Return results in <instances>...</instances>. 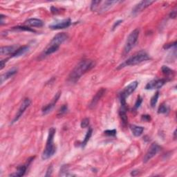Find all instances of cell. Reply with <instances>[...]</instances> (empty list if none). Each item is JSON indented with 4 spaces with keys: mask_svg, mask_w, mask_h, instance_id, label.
I'll use <instances>...</instances> for the list:
<instances>
[{
    "mask_svg": "<svg viewBox=\"0 0 177 177\" xmlns=\"http://www.w3.org/2000/svg\"><path fill=\"white\" fill-rule=\"evenodd\" d=\"M95 65H96V63L91 60L86 59L81 60L70 73L68 78V81L71 83H75L79 80L82 75L87 71L93 69Z\"/></svg>",
    "mask_w": 177,
    "mask_h": 177,
    "instance_id": "1",
    "label": "cell"
},
{
    "mask_svg": "<svg viewBox=\"0 0 177 177\" xmlns=\"http://www.w3.org/2000/svg\"><path fill=\"white\" fill-rule=\"evenodd\" d=\"M55 131H56L55 129L53 127L50 128L49 129L46 147L45 149H44L42 155V158L43 160H46L50 159V158L52 157L55 153L56 148L54 145V143H53V139H54Z\"/></svg>",
    "mask_w": 177,
    "mask_h": 177,
    "instance_id": "2",
    "label": "cell"
},
{
    "mask_svg": "<svg viewBox=\"0 0 177 177\" xmlns=\"http://www.w3.org/2000/svg\"><path fill=\"white\" fill-rule=\"evenodd\" d=\"M150 59V56L146 52L144 51V50H141V51L136 53L134 55H133L132 57H131V58H129L125 62H123L122 64L118 66V69H122L123 67H125V66H127L136 65L144 61L148 60Z\"/></svg>",
    "mask_w": 177,
    "mask_h": 177,
    "instance_id": "3",
    "label": "cell"
},
{
    "mask_svg": "<svg viewBox=\"0 0 177 177\" xmlns=\"http://www.w3.org/2000/svg\"><path fill=\"white\" fill-rule=\"evenodd\" d=\"M139 33H140V31H139L138 28H136V29L133 31L129 35L127 40H126L124 49H123V55H127L128 53L131 51L132 49L134 48L138 41Z\"/></svg>",
    "mask_w": 177,
    "mask_h": 177,
    "instance_id": "4",
    "label": "cell"
},
{
    "mask_svg": "<svg viewBox=\"0 0 177 177\" xmlns=\"http://www.w3.org/2000/svg\"><path fill=\"white\" fill-rule=\"evenodd\" d=\"M160 150V147L157 143H153L151 145L150 147L148 150L147 152L145 154V156L143 159V162L147 163L154 157L156 155L159 153V151Z\"/></svg>",
    "mask_w": 177,
    "mask_h": 177,
    "instance_id": "5",
    "label": "cell"
},
{
    "mask_svg": "<svg viewBox=\"0 0 177 177\" xmlns=\"http://www.w3.org/2000/svg\"><path fill=\"white\" fill-rule=\"evenodd\" d=\"M154 1H151V0H145V1H141L134 6V8L132 9V13L133 15H136L140 13L145 8L150 6L151 4H153Z\"/></svg>",
    "mask_w": 177,
    "mask_h": 177,
    "instance_id": "6",
    "label": "cell"
},
{
    "mask_svg": "<svg viewBox=\"0 0 177 177\" xmlns=\"http://www.w3.org/2000/svg\"><path fill=\"white\" fill-rule=\"evenodd\" d=\"M31 100L29 98H26L23 100V102L21 104V105L19 108L17 112L16 113V115L14 117L13 120H12V123H14L15 122H17L19 119L20 118V117L22 116V114L24 113L25 110H26L28 107L31 105Z\"/></svg>",
    "mask_w": 177,
    "mask_h": 177,
    "instance_id": "7",
    "label": "cell"
},
{
    "mask_svg": "<svg viewBox=\"0 0 177 177\" xmlns=\"http://www.w3.org/2000/svg\"><path fill=\"white\" fill-rule=\"evenodd\" d=\"M165 79H159V80H151L150 83L147 84L145 86V89L151 90V89H158L162 87L166 83Z\"/></svg>",
    "mask_w": 177,
    "mask_h": 177,
    "instance_id": "8",
    "label": "cell"
},
{
    "mask_svg": "<svg viewBox=\"0 0 177 177\" xmlns=\"http://www.w3.org/2000/svg\"><path fill=\"white\" fill-rule=\"evenodd\" d=\"M60 94H61L60 91H59V92L57 93L55 95L54 98H53V100H51V102H50L49 104H48V105H46V106H44L43 107L42 109L43 114H47V113H49L50 111H51L53 109V107H55V104L58 101L60 97Z\"/></svg>",
    "mask_w": 177,
    "mask_h": 177,
    "instance_id": "9",
    "label": "cell"
},
{
    "mask_svg": "<svg viewBox=\"0 0 177 177\" xmlns=\"http://www.w3.org/2000/svg\"><path fill=\"white\" fill-rule=\"evenodd\" d=\"M67 38H68V36L66 33H58L53 37V38L52 39L51 41H50V44L60 46V44H62L65 41L67 40Z\"/></svg>",
    "mask_w": 177,
    "mask_h": 177,
    "instance_id": "10",
    "label": "cell"
},
{
    "mask_svg": "<svg viewBox=\"0 0 177 177\" xmlns=\"http://www.w3.org/2000/svg\"><path fill=\"white\" fill-rule=\"evenodd\" d=\"M71 24V22L70 19H66V20H62L57 23L50 24L49 28H51L53 30H58V29H63V28H67L70 26Z\"/></svg>",
    "mask_w": 177,
    "mask_h": 177,
    "instance_id": "11",
    "label": "cell"
},
{
    "mask_svg": "<svg viewBox=\"0 0 177 177\" xmlns=\"http://www.w3.org/2000/svg\"><path fill=\"white\" fill-rule=\"evenodd\" d=\"M138 85V81L132 82V83H131L130 84H129V85H127V86L125 88L124 91H123L121 93L125 98L129 96L136 90V88H137Z\"/></svg>",
    "mask_w": 177,
    "mask_h": 177,
    "instance_id": "12",
    "label": "cell"
},
{
    "mask_svg": "<svg viewBox=\"0 0 177 177\" xmlns=\"http://www.w3.org/2000/svg\"><path fill=\"white\" fill-rule=\"evenodd\" d=\"M105 91H106V89H105V88H102L101 89H100L98 91L97 93L96 94V96L93 97V100H91V103L89 105V107L91 109L93 108V107L97 105L98 103L99 102V100L101 99V98H102L103 96V95L105 94Z\"/></svg>",
    "mask_w": 177,
    "mask_h": 177,
    "instance_id": "13",
    "label": "cell"
},
{
    "mask_svg": "<svg viewBox=\"0 0 177 177\" xmlns=\"http://www.w3.org/2000/svg\"><path fill=\"white\" fill-rule=\"evenodd\" d=\"M119 2L118 1H105L103 2V4L100 6V8H98L99 12H107L108 10L112 7V6L118 4Z\"/></svg>",
    "mask_w": 177,
    "mask_h": 177,
    "instance_id": "14",
    "label": "cell"
},
{
    "mask_svg": "<svg viewBox=\"0 0 177 177\" xmlns=\"http://www.w3.org/2000/svg\"><path fill=\"white\" fill-rule=\"evenodd\" d=\"M59 47L60 46H58L53 45V44H51L49 43V45L46 46V48L43 50V52L42 53V55H41V56L45 57V56L52 54V53H55V51H57V50H58Z\"/></svg>",
    "mask_w": 177,
    "mask_h": 177,
    "instance_id": "15",
    "label": "cell"
},
{
    "mask_svg": "<svg viewBox=\"0 0 177 177\" xmlns=\"http://www.w3.org/2000/svg\"><path fill=\"white\" fill-rule=\"evenodd\" d=\"M25 24L33 27H41L44 25V22L41 20H39V19L31 18L28 19V20L25 22Z\"/></svg>",
    "mask_w": 177,
    "mask_h": 177,
    "instance_id": "16",
    "label": "cell"
},
{
    "mask_svg": "<svg viewBox=\"0 0 177 177\" xmlns=\"http://www.w3.org/2000/svg\"><path fill=\"white\" fill-rule=\"evenodd\" d=\"M161 70H162L163 75H165L167 80H172V78L174 77V75H175V71L166 66H163Z\"/></svg>",
    "mask_w": 177,
    "mask_h": 177,
    "instance_id": "17",
    "label": "cell"
},
{
    "mask_svg": "<svg viewBox=\"0 0 177 177\" xmlns=\"http://www.w3.org/2000/svg\"><path fill=\"white\" fill-rule=\"evenodd\" d=\"M17 69L16 68L11 69L10 70H8L7 72H6L5 74H3L1 76V83L2 84L4 81L8 80V78L13 76L15 74H17Z\"/></svg>",
    "mask_w": 177,
    "mask_h": 177,
    "instance_id": "18",
    "label": "cell"
},
{
    "mask_svg": "<svg viewBox=\"0 0 177 177\" xmlns=\"http://www.w3.org/2000/svg\"><path fill=\"white\" fill-rule=\"evenodd\" d=\"M29 50V46H23L20 47V48L17 49L15 52L11 55L12 58H17V57H20L23 55L24 54H26V52H28V50Z\"/></svg>",
    "mask_w": 177,
    "mask_h": 177,
    "instance_id": "19",
    "label": "cell"
},
{
    "mask_svg": "<svg viewBox=\"0 0 177 177\" xmlns=\"http://www.w3.org/2000/svg\"><path fill=\"white\" fill-rule=\"evenodd\" d=\"M15 47L14 46H2L0 49L1 55H12L15 52Z\"/></svg>",
    "mask_w": 177,
    "mask_h": 177,
    "instance_id": "20",
    "label": "cell"
},
{
    "mask_svg": "<svg viewBox=\"0 0 177 177\" xmlns=\"http://www.w3.org/2000/svg\"><path fill=\"white\" fill-rule=\"evenodd\" d=\"M131 130L133 135L136 137H138L142 135L144 131V127H141V126H137V125H131L130 126Z\"/></svg>",
    "mask_w": 177,
    "mask_h": 177,
    "instance_id": "21",
    "label": "cell"
},
{
    "mask_svg": "<svg viewBox=\"0 0 177 177\" xmlns=\"http://www.w3.org/2000/svg\"><path fill=\"white\" fill-rule=\"evenodd\" d=\"M26 170H27V166L26 165L19 166L17 167V171L15 172V173L12 174V175H11L10 176H17V177L22 176H24L25 175Z\"/></svg>",
    "mask_w": 177,
    "mask_h": 177,
    "instance_id": "22",
    "label": "cell"
},
{
    "mask_svg": "<svg viewBox=\"0 0 177 177\" xmlns=\"http://www.w3.org/2000/svg\"><path fill=\"white\" fill-rule=\"evenodd\" d=\"M92 132H93L92 128H91V127L88 128V130L87 131V133L86 136H85L83 143H82V147H84L85 146H86V145L87 144L88 141H89V139H90V138L91 136V135H92Z\"/></svg>",
    "mask_w": 177,
    "mask_h": 177,
    "instance_id": "23",
    "label": "cell"
},
{
    "mask_svg": "<svg viewBox=\"0 0 177 177\" xmlns=\"http://www.w3.org/2000/svg\"><path fill=\"white\" fill-rule=\"evenodd\" d=\"M159 91H157V92L154 95L153 97L151 98V107H154L155 106H156L158 99H159Z\"/></svg>",
    "mask_w": 177,
    "mask_h": 177,
    "instance_id": "24",
    "label": "cell"
},
{
    "mask_svg": "<svg viewBox=\"0 0 177 177\" xmlns=\"http://www.w3.org/2000/svg\"><path fill=\"white\" fill-rule=\"evenodd\" d=\"M169 108L165 104H162L160 107L159 109H158V113H165L168 112Z\"/></svg>",
    "mask_w": 177,
    "mask_h": 177,
    "instance_id": "25",
    "label": "cell"
},
{
    "mask_svg": "<svg viewBox=\"0 0 177 177\" xmlns=\"http://www.w3.org/2000/svg\"><path fill=\"white\" fill-rule=\"evenodd\" d=\"M100 3L101 1H93L91 4V10L92 11H98V8Z\"/></svg>",
    "mask_w": 177,
    "mask_h": 177,
    "instance_id": "26",
    "label": "cell"
},
{
    "mask_svg": "<svg viewBox=\"0 0 177 177\" xmlns=\"http://www.w3.org/2000/svg\"><path fill=\"white\" fill-rule=\"evenodd\" d=\"M68 167L66 165H63L60 170V176H71L72 175H69L68 174Z\"/></svg>",
    "mask_w": 177,
    "mask_h": 177,
    "instance_id": "27",
    "label": "cell"
},
{
    "mask_svg": "<svg viewBox=\"0 0 177 177\" xmlns=\"http://www.w3.org/2000/svg\"><path fill=\"white\" fill-rule=\"evenodd\" d=\"M67 109H68V107L67 105H63L60 109L58 113V116H62L63 114H65V113L67 112Z\"/></svg>",
    "mask_w": 177,
    "mask_h": 177,
    "instance_id": "28",
    "label": "cell"
},
{
    "mask_svg": "<svg viewBox=\"0 0 177 177\" xmlns=\"http://www.w3.org/2000/svg\"><path fill=\"white\" fill-rule=\"evenodd\" d=\"M88 125H89V119L87 118H84L81 122V127H83V128L87 127Z\"/></svg>",
    "mask_w": 177,
    "mask_h": 177,
    "instance_id": "29",
    "label": "cell"
},
{
    "mask_svg": "<svg viewBox=\"0 0 177 177\" xmlns=\"http://www.w3.org/2000/svg\"><path fill=\"white\" fill-rule=\"evenodd\" d=\"M14 29L21 30V31H31V32H34V30L31 29V28L25 27V26H17V27H14Z\"/></svg>",
    "mask_w": 177,
    "mask_h": 177,
    "instance_id": "30",
    "label": "cell"
},
{
    "mask_svg": "<svg viewBox=\"0 0 177 177\" xmlns=\"http://www.w3.org/2000/svg\"><path fill=\"white\" fill-rule=\"evenodd\" d=\"M105 134L109 136H114L116 134V129H112V130H106L105 131Z\"/></svg>",
    "mask_w": 177,
    "mask_h": 177,
    "instance_id": "31",
    "label": "cell"
},
{
    "mask_svg": "<svg viewBox=\"0 0 177 177\" xmlns=\"http://www.w3.org/2000/svg\"><path fill=\"white\" fill-rule=\"evenodd\" d=\"M142 102H143V98H141V96H138V99H137V100H136V102L135 106H134L135 109H138V107L141 106Z\"/></svg>",
    "mask_w": 177,
    "mask_h": 177,
    "instance_id": "32",
    "label": "cell"
},
{
    "mask_svg": "<svg viewBox=\"0 0 177 177\" xmlns=\"http://www.w3.org/2000/svg\"><path fill=\"white\" fill-rule=\"evenodd\" d=\"M122 20H118L117 22H116L115 23H114V24H113V26H112V31H114L116 28L122 23Z\"/></svg>",
    "mask_w": 177,
    "mask_h": 177,
    "instance_id": "33",
    "label": "cell"
},
{
    "mask_svg": "<svg viewBox=\"0 0 177 177\" xmlns=\"http://www.w3.org/2000/svg\"><path fill=\"white\" fill-rule=\"evenodd\" d=\"M176 42H175L172 43V44H165V45L163 46V48H164V49H168L172 48V46H176Z\"/></svg>",
    "mask_w": 177,
    "mask_h": 177,
    "instance_id": "34",
    "label": "cell"
},
{
    "mask_svg": "<svg viewBox=\"0 0 177 177\" xmlns=\"http://www.w3.org/2000/svg\"><path fill=\"white\" fill-rule=\"evenodd\" d=\"M52 171H53V167H52V165H50V166L49 167L48 170H47V172H46V176H50V175H51Z\"/></svg>",
    "mask_w": 177,
    "mask_h": 177,
    "instance_id": "35",
    "label": "cell"
},
{
    "mask_svg": "<svg viewBox=\"0 0 177 177\" xmlns=\"http://www.w3.org/2000/svg\"><path fill=\"white\" fill-rule=\"evenodd\" d=\"M7 60H8L6 59V60H2L1 62H0V66H1V68H0V69H1V70L4 67V66L6 65V62H7Z\"/></svg>",
    "mask_w": 177,
    "mask_h": 177,
    "instance_id": "36",
    "label": "cell"
},
{
    "mask_svg": "<svg viewBox=\"0 0 177 177\" xmlns=\"http://www.w3.org/2000/svg\"><path fill=\"white\" fill-rule=\"evenodd\" d=\"M142 119L144 120V121H150V120H151V118H150V116H148V115H145V116H142Z\"/></svg>",
    "mask_w": 177,
    "mask_h": 177,
    "instance_id": "37",
    "label": "cell"
},
{
    "mask_svg": "<svg viewBox=\"0 0 177 177\" xmlns=\"http://www.w3.org/2000/svg\"><path fill=\"white\" fill-rule=\"evenodd\" d=\"M170 17H172V18H175L176 16V12L175 11L172 12L171 13H170Z\"/></svg>",
    "mask_w": 177,
    "mask_h": 177,
    "instance_id": "38",
    "label": "cell"
},
{
    "mask_svg": "<svg viewBox=\"0 0 177 177\" xmlns=\"http://www.w3.org/2000/svg\"><path fill=\"white\" fill-rule=\"evenodd\" d=\"M176 131L175 130V132H174V138H175V139H176Z\"/></svg>",
    "mask_w": 177,
    "mask_h": 177,
    "instance_id": "39",
    "label": "cell"
}]
</instances>
